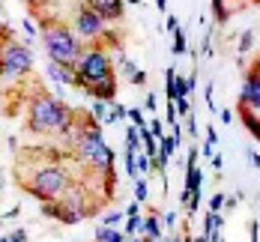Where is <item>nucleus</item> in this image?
Here are the masks:
<instances>
[{
  "instance_id": "nucleus-1",
  "label": "nucleus",
  "mask_w": 260,
  "mask_h": 242,
  "mask_svg": "<svg viewBox=\"0 0 260 242\" xmlns=\"http://www.w3.org/2000/svg\"><path fill=\"white\" fill-rule=\"evenodd\" d=\"M78 114L66 105L63 99L48 96V93H36L30 96L27 105V129L33 134H66L75 126Z\"/></svg>"
},
{
  "instance_id": "nucleus-2",
  "label": "nucleus",
  "mask_w": 260,
  "mask_h": 242,
  "mask_svg": "<svg viewBox=\"0 0 260 242\" xmlns=\"http://www.w3.org/2000/svg\"><path fill=\"white\" fill-rule=\"evenodd\" d=\"M72 180H69V170L63 164H54V161H45V164H36L30 170V177L21 174V186H24L27 194H33L39 203L45 200H60V194L66 191Z\"/></svg>"
},
{
  "instance_id": "nucleus-3",
  "label": "nucleus",
  "mask_w": 260,
  "mask_h": 242,
  "mask_svg": "<svg viewBox=\"0 0 260 242\" xmlns=\"http://www.w3.org/2000/svg\"><path fill=\"white\" fill-rule=\"evenodd\" d=\"M39 39L45 45V57L51 63H60V66H75L81 51H84L75 30H69L66 24H42Z\"/></svg>"
},
{
  "instance_id": "nucleus-4",
  "label": "nucleus",
  "mask_w": 260,
  "mask_h": 242,
  "mask_svg": "<svg viewBox=\"0 0 260 242\" xmlns=\"http://www.w3.org/2000/svg\"><path fill=\"white\" fill-rule=\"evenodd\" d=\"M75 150H78V156L87 161L96 174H108V170H114V150L105 144L102 129L96 126V120H93V117L84 123Z\"/></svg>"
},
{
  "instance_id": "nucleus-5",
  "label": "nucleus",
  "mask_w": 260,
  "mask_h": 242,
  "mask_svg": "<svg viewBox=\"0 0 260 242\" xmlns=\"http://www.w3.org/2000/svg\"><path fill=\"white\" fill-rule=\"evenodd\" d=\"M114 75H117L114 63H111V57H108V51H105L102 45H87L81 51L78 63H75V87L78 90H87L93 84H102V81L114 78Z\"/></svg>"
},
{
  "instance_id": "nucleus-6",
  "label": "nucleus",
  "mask_w": 260,
  "mask_h": 242,
  "mask_svg": "<svg viewBox=\"0 0 260 242\" xmlns=\"http://www.w3.org/2000/svg\"><path fill=\"white\" fill-rule=\"evenodd\" d=\"M3 51H0V78H24L27 72L33 69V51H30V45L27 42H15V39H9V42H3L0 45Z\"/></svg>"
},
{
  "instance_id": "nucleus-7",
  "label": "nucleus",
  "mask_w": 260,
  "mask_h": 242,
  "mask_svg": "<svg viewBox=\"0 0 260 242\" xmlns=\"http://www.w3.org/2000/svg\"><path fill=\"white\" fill-rule=\"evenodd\" d=\"M72 30H75V36H78L81 42H96V45L108 36V24H105L93 9H87L84 3H81L78 15H75V27Z\"/></svg>"
},
{
  "instance_id": "nucleus-8",
  "label": "nucleus",
  "mask_w": 260,
  "mask_h": 242,
  "mask_svg": "<svg viewBox=\"0 0 260 242\" xmlns=\"http://www.w3.org/2000/svg\"><path fill=\"white\" fill-rule=\"evenodd\" d=\"M239 108H251L260 114V57L248 66L242 90H239Z\"/></svg>"
},
{
  "instance_id": "nucleus-9",
  "label": "nucleus",
  "mask_w": 260,
  "mask_h": 242,
  "mask_svg": "<svg viewBox=\"0 0 260 242\" xmlns=\"http://www.w3.org/2000/svg\"><path fill=\"white\" fill-rule=\"evenodd\" d=\"M87 9H93L102 21H120L126 12V0H84Z\"/></svg>"
},
{
  "instance_id": "nucleus-10",
  "label": "nucleus",
  "mask_w": 260,
  "mask_h": 242,
  "mask_svg": "<svg viewBox=\"0 0 260 242\" xmlns=\"http://www.w3.org/2000/svg\"><path fill=\"white\" fill-rule=\"evenodd\" d=\"M90 99H102V102H117V75L114 78L102 81V84H93V87H87L84 90Z\"/></svg>"
},
{
  "instance_id": "nucleus-11",
  "label": "nucleus",
  "mask_w": 260,
  "mask_h": 242,
  "mask_svg": "<svg viewBox=\"0 0 260 242\" xmlns=\"http://www.w3.org/2000/svg\"><path fill=\"white\" fill-rule=\"evenodd\" d=\"M45 72H48V78L54 84H60V87H75V66H60V63H51L48 60V66H45Z\"/></svg>"
},
{
  "instance_id": "nucleus-12",
  "label": "nucleus",
  "mask_w": 260,
  "mask_h": 242,
  "mask_svg": "<svg viewBox=\"0 0 260 242\" xmlns=\"http://www.w3.org/2000/svg\"><path fill=\"white\" fill-rule=\"evenodd\" d=\"M144 239H158V236H165V230H161V221H158V213H150L144 215V221H141V230H138Z\"/></svg>"
},
{
  "instance_id": "nucleus-13",
  "label": "nucleus",
  "mask_w": 260,
  "mask_h": 242,
  "mask_svg": "<svg viewBox=\"0 0 260 242\" xmlns=\"http://www.w3.org/2000/svg\"><path fill=\"white\" fill-rule=\"evenodd\" d=\"M239 120H242V126L251 132V137L260 141V114L257 111H251V108H239Z\"/></svg>"
},
{
  "instance_id": "nucleus-14",
  "label": "nucleus",
  "mask_w": 260,
  "mask_h": 242,
  "mask_svg": "<svg viewBox=\"0 0 260 242\" xmlns=\"http://www.w3.org/2000/svg\"><path fill=\"white\" fill-rule=\"evenodd\" d=\"M177 147H180V137H174V134H171V137H168V134H161V137H158V159L168 164V161L174 159Z\"/></svg>"
},
{
  "instance_id": "nucleus-15",
  "label": "nucleus",
  "mask_w": 260,
  "mask_h": 242,
  "mask_svg": "<svg viewBox=\"0 0 260 242\" xmlns=\"http://www.w3.org/2000/svg\"><path fill=\"white\" fill-rule=\"evenodd\" d=\"M129 236L120 227H96V242H126Z\"/></svg>"
},
{
  "instance_id": "nucleus-16",
  "label": "nucleus",
  "mask_w": 260,
  "mask_h": 242,
  "mask_svg": "<svg viewBox=\"0 0 260 242\" xmlns=\"http://www.w3.org/2000/svg\"><path fill=\"white\" fill-rule=\"evenodd\" d=\"M165 96H168V102L177 99V66L165 69Z\"/></svg>"
},
{
  "instance_id": "nucleus-17",
  "label": "nucleus",
  "mask_w": 260,
  "mask_h": 242,
  "mask_svg": "<svg viewBox=\"0 0 260 242\" xmlns=\"http://www.w3.org/2000/svg\"><path fill=\"white\" fill-rule=\"evenodd\" d=\"M126 114H129V108H126V105H120V102H111V108H108V117H105L102 123H105V126H114V123L126 120Z\"/></svg>"
},
{
  "instance_id": "nucleus-18",
  "label": "nucleus",
  "mask_w": 260,
  "mask_h": 242,
  "mask_svg": "<svg viewBox=\"0 0 260 242\" xmlns=\"http://www.w3.org/2000/svg\"><path fill=\"white\" fill-rule=\"evenodd\" d=\"M135 170H138V177H147V174L153 170V159H150L144 150H138V153H135Z\"/></svg>"
},
{
  "instance_id": "nucleus-19",
  "label": "nucleus",
  "mask_w": 260,
  "mask_h": 242,
  "mask_svg": "<svg viewBox=\"0 0 260 242\" xmlns=\"http://www.w3.org/2000/svg\"><path fill=\"white\" fill-rule=\"evenodd\" d=\"M215 144H218V132H215V123H209V126H207V137H204V147H201V153H204V156H212V153H215Z\"/></svg>"
},
{
  "instance_id": "nucleus-20",
  "label": "nucleus",
  "mask_w": 260,
  "mask_h": 242,
  "mask_svg": "<svg viewBox=\"0 0 260 242\" xmlns=\"http://www.w3.org/2000/svg\"><path fill=\"white\" fill-rule=\"evenodd\" d=\"M212 12H215V21H218V24H228V21H231L228 0H212Z\"/></svg>"
},
{
  "instance_id": "nucleus-21",
  "label": "nucleus",
  "mask_w": 260,
  "mask_h": 242,
  "mask_svg": "<svg viewBox=\"0 0 260 242\" xmlns=\"http://www.w3.org/2000/svg\"><path fill=\"white\" fill-rule=\"evenodd\" d=\"M147 197H150L147 177H138V180H135V200H138V203H147Z\"/></svg>"
},
{
  "instance_id": "nucleus-22",
  "label": "nucleus",
  "mask_w": 260,
  "mask_h": 242,
  "mask_svg": "<svg viewBox=\"0 0 260 242\" xmlns=\"http://www.w3.org/2000/svg\"><path fill=\"white\" fill-rule=\"evenodd\" d=\"M141 221H144L141 213H129L126 215V230H123V233H126V236H135V233L141 230Z\"/></svg>"
},
{
  "instance_id": "nucleus-23",
  "label": "nucleus",
  "mask_w": 260,
  "mask_h": 242,
  "mask_svg": "<svg viewBox=\"0 0 260 242\" xmlns=\"http://www.w3.org/2000/svg\"><path fill=\"white\" fill-rule=\"evenodd\" d=\"M171 51H174V57H180V54L188 51V48H185V30H182V27L174 30V48H171Z\"/></svg>"
},
{
  "instance_id": "nucleus-24",
  "label": "nucleus",
  "mask_w": 260,
  "mask_h": 242,
  "mask_svg": "<svg viewBox=\"0 0 260 242\" xmlns=\"http://www.w3.org/2000/svg\"><path fill=\"white\" fill-rule=\"evenodd\" d=\"M108 108H111V102L93 99V105H90V117H93V120H105V117H108Z\"/></svg>"
},
{
  "instance_id": "nucleus-25",
  "label": "nucleus",
  "mask_w": 260,
  "mask_h": 242,
  "mask_svg": "<svg viewBox=\"0 0 260 242\" xmlns=\"http://www.w3.org/2000/svg\"><path fill=\"white\" fill-rule=\"evenodd\" d=\"M117 63H120V75H123V78H132V75L138 72V66L132 63V60L126 57V54H120V60H117Z\"/></svg>"
},
{
  "instance_id": "nucleus-26",
  "label": "nucleus",
  "mask_w": 260,
  "mask_h": 242,
  "mask_svg": "<svg viewBox=\"0 0 260 242\" xmlns=\"http://www.w3.org/2000/svg\"><path fill=\"white\" fill-rule=\"evenodd\" d=\"M251 45H254V30H245V33L239 36V57L251 51Z\"/></svg>"
},
{
  "instance_id": "nucleus-27",
  "label": "nucleus",
  "mask_w": 260,
  "mask_h": 242,
  "mask_svg": "<svg viewBox=\"0 0 260 242\" xmlns=\"http://www.w3.org/2000/svg\"><path fill=\"white\" fill-rule=\"evenodd\" d=\"M123 218H126V210H123V213H120V210H114V213L102 215V227H117Z\"/></svg>"
},
{
  "instance_id": "nucleus-28",
  "label": "nucleus",
  "mask_w": 260,
  "mask_h": 242,
  "mask_svg": "<svg viewBox=\"0 0 260 242\" xmlns=\"http://www.w3.org/2000/svg\"><path fill=\"white\" fill-rule=\"evenodd\" d=\"M126 120H132V126H135V129H141V126H147V120H144V111H141V108H129V114H126Z\"/></svg>"
},
{
  "instance_id": "nucleus-29",
  "label": "nucleus",
  "mask_w": 260,
  "mask_h": 242,
  "mask_svg": "<svg viewBox=\"0 0 260 242\" xmlns=\"http://www.w3.org/2000/svg\"><path fill=\"white\" fill-rule=\"evenodd\" d=\"M182 120H185V132H188V137L194 141V137L201 134V129H198V120H194V114H185Z\"/></svg>"
},
{
  "instance_id": "nucleus-30",
  "label": "nucleus",
  "mask_w": 260,
  "mask_h": 242,
  "mask_svg": "<svg viewBox=\"0 0 260 242\" xmlns=\"http://www.w3.org/2000/svg\"><path fill=\"white\" fill-rule=\"evenodd\" d=\"M42 215L57 221V215H60V203H57V200H45V203H42Z\"/></svg>"
},
{
  "instance_id": "nucleus-31",
  "label": "nucleus",
  "mask_w": 260,
  "mask_h": 242,
  "mask_svg": "<svg viewBox=\"0 0 260 242\" xmlns=\"http://www.w3.org/2000/svg\"><path fill=\"white\" fill-rule=\"evenodd\" d=\"M224 210V191H215L209 197V213H221Z\"/></svg>"
},
{
  "instance_id": "nucleus-32",
  "label": "nucleus",
  "mask_w": 260,
  "mask_h": 242,
  "mask_svg": "<svg viewBox=\"0 0 260 242\" xmlns=\"http://www.w3.org/2000/svg\"><path fill=\"white\" fill-rule=\"evenodd\" d=\"M174 108H177V117H185V114H191V102H188V96H180V99H174Z\"/></svg>"
},
{
  "instance_id": "nucleus-33",
  "label": "nucleus",
  "mask_w": 260,
  "mask_h": 242,
  "mask_svg": "<svg viewBox=\"0 0 260 242\" xmlns=\"http://www.w3.org/2000/svg\"><path fill=\"white\" fill-rule=\"evenodd\" d=\"M158 221H161V230H174V224H177V213H158Z\"/></svg>"
},
{
  "instance_id": "nucleus-34",
  "label": "nucleus",
  "mask_w": 260,
  "mask_h": 242,
  "mask_svg": "<svg viewBox=\"0 0 260 242\" xmlns=\"http://www.w3.org/2000/svg\"><path fill=\"white\" fill-rule=\"evenodd\" d=\"M212 93H215V84L209 81L207 87H204V102H207V108L212 111V114H215V99H212Z\"/></svg>"
},
{
  "instance_id": "nucleus-35",
  "label": "nucleus",
  "mask_w": 260,
  "mask_h": 242,
  "mask_svg": "<svg viewBox=\"0 0 260 242\" xmlns=\"http://www.w3.org/2000/svg\"><path fill=\"white\" fill-rule=\"evenodd\" d=\"M147 126H150V132L156 134V137H161V134H165V120H161V117H153V120H147Z\"/></svg>"
},
{
  "instance_id": "nucleus-36",
  "label": "nucleus",
  "mask_w": 260,
  "mask_h": 242,
  "mask_svg": "<svg viewBox=\"0 0 260 242\" xmlns=\"http://www.w3.org/2000/svg\"><path fill=\"white\" fill-rule=\"evenodd\" d=\"M201 48H204V57H212V33H209V27H207V33H204Z\"/></svg>"
},
{
  "instance_id": "nucleus-37",
  "label": "nucleus",
  "mask_w": 260,
  "mask_h": 242,
  "mask_svg": "<svg viewBox=\"0 0 260 242\" xmlns=\"http://www.w3.org/2000/svg\"><path fill=\"white\" fill-rule=\"evenodd\" d=\"M165 123H168V126L180 123V117H177V108H174V102H168V117H165Z\"/></svg>"
},
{
  "instance_id": "nucleus-38",
  "label": "nucleus",
  "mask_w": 260,
  "mask_h": 242,
  "mask_svg": "<svg viewBox=\"0 0 260 242\" xmlns=\"http://www.w3.org/2000/svg\"><path fill=\"white\" fill-rule=\"evenodd\" d=\"M209 159H212V170H215V174H221V167H224V156H221V153H212Z\"/></svg>"
},
{
  "instance_id": "nucleus-39",
  "label": "nucleus",
  "mask_w": 260,
  "mask_h": 242,
  "mask_svg": "<svg viewBox=\"0 0 260 242\" xmlns=\"http://www.w3.org/2000/svg\"><path fill=\"white\" fill-rule=\"evenodd\" d=\"M129 81L135 84V87H144V84H147V72H144V69H138V72H135Z\"/></svg>"
},
{
  "instance_id": "nucleus-40",
  "label": "nucleus",
  "mask_w": 260,
  "mask_h": 242,
  "mask_svg": "<svg viewBox=\"0 0 260 242\" xmlns=\"http://www.w3.org/2000/svg\"><path fill=\"white\" fill-rule=\"evenodd\" d=\"M218 117H221V123H224V126H231V123H234V111H231V108H221V111H218Z\"/></svg>"
},
{
  "instance_id": "nucleus-41",
  "label": "nucleus",
  "mask_w": 260,
  "mask_h": 242,
  "mask_svg": "<svg viewBox=\"0 0 260 242\" xmlns=\"http://www.w3.org/2000/svg\"><path fill=\"white\" fill-rule=\"evenodd\" d=\"M177 27H180V18H177L174 12H168V33H174Z\"/></svg>"
},
{
  "instance_id": "nucleus-42",
  "label": "nucleus",
  "mask_w": 260,
  "mask_h": 242,
  "mask_svg": "<svg viewBox=\"0 0 260 242\" xmlns=\"http://www.w3.org/2000/svg\"><path fill=\"white\" fill-rule=\"evenodd\" d=\"M9 242H27V230L21 227V230H15L12 236H9Z\"/></svg>"
},
{
  "instance_id": "nucleus-43",
  "label": "nucleus",
  "mask_w": 260,
  "mask_h": 242,
  "mask_svg": "<svg viewBox=\"0 0 260 242\" xmlns=\"http://www.w3.org/2000/svg\"><path fill=\"white\" fill-rule=\"evenodd\" d=\"M185 84H188V93H194V87H198V72L191 69V75L185 78Z\"/></svg>"
},
{
  "instance_id": "nucleus-44",
  "label": "nucleus",
  "mask_w": 260,
  "mask_h": 242,
  "mask_svg": "<svg viewBox=\"0 0 260 242\" xmlns=\"http://www.w3.org/2000/svg\"><path fill=\"white\" fill-rule=\"evenodd\" d=\"M21 30H24L30 39H33V36H39V33H36V27H33V21H24V24H21Z\"/></svg>"
},
{
  "instance_id": "nucleus-45",
  "label": "nucleus",
  "mask_w": 260,
  "mask_h": 242,
  "mask_svg": "<svg viewBox=\"0 0 260 242\" xmlns=\"http://www.w3.org/2000/svg\"><path fill=\"white\" fill-rule=\"evenodd\" d=\"M18 213H21V206H12V210H6V213H3V218H9V221H12V218H18Z\"/></svg>"
},
{
  "instance_id": "nucleus-46",
  "label": "nucleus",
  "mask_w": 260,
  "mask_h": 242,
  "mask_svg": "<svg viewBox=\"0 0 260 242\" xmlns=\"http://www.w3.org/2000/svg\"><path fill=\"white\" fill-rule=\"evenodd\" d=\"M147 108H150V111H156V108H158V99H156V93H150V96H147Z\"/></svg>"
},
{
  "instance_id": "nucleus-47",
  "label": "nucleus",
  "mask_w": 260,
  "mask_h": 242,
  "mask_svg": "<svg viewBox=\"0 0 260 242\" xmlns=\"http://www.w3.org/2000/svg\"><path fill=\"white\" fill-rule=\"evenodd\" d=\"M248 161H251V167H260V156L254 150H248Z\"/></svg>"
},
{
  "instance_id": "nucleus-48",
  "label": "nucleus",
  "mask_w": 260,
  "mask_h": 242,
  "mask_svg": "<svg viewBox=\"0 0 260 242\" xmlns=\"http://www.w3.org/2000/svg\"><path fill=\"white\" fill-rule=\"evenodd\" d=\"M156 9L158 12H168V0H156Z\"/></svg>"
},
{
  "instance_id": "nucleus-49",
  "label": "nucleus",
  "mask_w": 260,
  "mask_h": 242,
  "mask_svg": "<svg viewBox=\"0 0 260 242\" xmlns=\"http://www.w3.org/2000/svg\"><path fill=\"white\" fill-rule=\"evenodd\" d=\"M194 242H209V239L204 236V233H201V236H194Z\"/></svg>"
},
{
  "instance_id": "nucleus-50",
  "label": "nucleus",
  "mask_w": 260,
  "mask_h": 242,
  "mask_svg": "<svg viewBox=\"0 0 260 242\" xmlns=\"http://www.w3.org/2000/svg\"><path fill=\"white\" fill-rule=\"evenodd\" d=\"M0 194H3V174H0Z\"/></svg>"
},
{
  "instance_id": "nucleus-51",
  "label": "nucleus",
  "mask_w": 260,
  "mask_h": 242,
  "mask_svg": "<svg viewBox=\"0 0 260 242\" xmlns=\"http://www.w3.org/2000/svg\"><path fill=\"white\" fill-rule=\"evenodd\" d=\"M171 242H182V236H174V239H171Z\"/></svg>"
},
{
  "instance_id": "nucleus-52",
  "label": "nucleus",
  "mask_w": 260,
  "mask_h": 242,
  "mask_svg": "<svg viewBox=\"0 0 260 242\" xmlns=\"http://www.w3.org/2000/svg\"><path fill=\"white\" fill-rule=\"evenodd\" d=\"M126 3H132V6H135V3H141V0H126Z\"/></svg>"
},
{
  "instance_id": "nucleus-53",
  "label": "nucleus",
  "mask_w": 260,
  "mask_h": 242,
  "mask_svg": "<svg viewBox=\"0 0 260 242\" xmlns=\"http://www.w3.org/2000/svg\"><path fill=\"white\" fill-rule=\"evenodd\" d=\"M0 242H9V236H0Z\"/></svg>"
},
{
  "instance_id": "nucleus-54",
  "label": "nucleus",
  "mask_w": 260,
  "mask_h": 242,
  "mask_svg": "<svg viewBox=\"0 0 260 242\" xmlns=\"http://www.w3.org/2000/svg\"><path fill=\"white\" fill-rule=\"evenodd\" d=\"M248 242H260V236H254V239H248Z\"/></svg>"
},
{
  "instance_id": "nucleus-55",
  "label": "nucleus",
  "mask_w": 260,
  "mask_h": 242,
  "mask_svg": "<svg viewBox=\"0 0 260 242\" xmlns=\"http://www.w3.org/2000/svg\"><path fill=\"white\" fill-rule=\"evenodd\" d=\"M221 242H224V239H221Z\"/></svg>"
}]
</instances>
